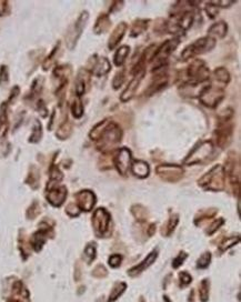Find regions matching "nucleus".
<instances>
[{"mask_svg": "<svg viewBox=\"0 0 241 302\" xmlns=\"http://www.w3.org/2000/svg\"><path fill=\"white\" fill-rule=\"evenodd\" d=\"M215 44L216 40L212 37H205L198 39L197 41H195L192 44H190V46H188L183 50L181 54V58L183 60H188L189 58L194 57V56L209 52V50L215 47Z\"/></svg>", "mask_w": 241, "mask_h": 302, "instance_id": "nucleus-1", "label": "nucleus"}, {"mask_svg": "<svg viewBox=\"0 0 241 302\" xmlns=\"http://www.w3.org/2000/svg\"><path fill=\"white\" fill-rule=\"evenodd\" d=\"M223 178H225V171H223L220 166H216L215 168H212L210 172H208L205 177H203L199 183L204 187L218 190L221 189L223 186Z\"/></svg>", "mask_w": 241, "mask_h": 302, "instance_id": "nucleus-2", "label": "nucleus"}, {"mask_svg": "<svg viewBox=\"0 0 241 302\" xmlns=\"http://www.w3.org/2000/svg\"><path fill=\"white\" fill-rule=\"evenodd\" d=\"M211 153H212V144L208 141L201 142L191 151V153L189 154V156L186 158V161H184V164L187 165L198 164V162H200L201 160L206 159Z\"/></svg>", "mask_w": 241, "mask_h": 302, "instance_id": "nucleus-3", "label": "nucleus"}, {"mask_svg": "<svg viewBox=\"0 0 241 302\" xmlns=\"http://www.w3.org/2000/svg\"><path fill=\"white\" fill-rule=\"evenodd\" d=\"M223 97V91L219 90L218 88H211L210 85L205 86L203 91L200 92L199 98L205 105L209 107H216V106L221 102Z\"/></svg>", "mask_w": 241, "mask_h": 302, "instance_id": "nucleus-4", "label": "nucleus"}, {"mask_svg": "<svg viewBox=\"0 0 241 302\" xmlns=\"http://www.w3.org/2000/svg\"><path fill=\"white\" fill-rule=\"evenodd\" d=\"M87 20H88V13L87 11H83V13L79 16V18H78L77 21L75 22V26L72 27L68 37H67V43H68L69 48H72L76 44L77 40L79 39L81 35L83 27H85Z\"/></svg>", "mask_w": 241, "mask_h": 302, "instance_id": "nucleus-5", "label": "nucleus"}, {"mask_svg": "<svg viewBox=\"0 0 241 302\" xmlns=\"http://www.w3.org/2000/svg\"><path fill=\"white\" fill-rule=\"evenodd\" d=\"M93 228L98 234H104L108 230L109 223H110V216L105 209L100 208L96 210L92 217Z\"/></svg>", "mask_w": 241, "mask_h": 302, "instance_id": "nucleus-6", "label": "nucleus"}, {"mask_svg": "<svg viewBox=\"0 0 241 302\" xmlns=\"http://www.w3.org/2000/svg\"><path fill=\"white\" fill-rule=\"evenodd\" d=\"M130 157H131L130 151L126 148L120 149L118 153H117V156L115 158V165L117 167V169H118L119 172L122 173V175H125L126 171L131 167Z\"/></svg>", "mask_w": 241, "mask_h": 302, "instance_id": "nucleus-7", "label": "nucleus"}, {"mask_svg": "<svg viewBox=\"0 0 241 302\" xmlns=\"http://www.w3.org/2000/svg\"><path fill=\"white\" fill-rule=\"evenodd\" d=\"M179 43V40L178 39H171V40H168L166 43L162 44L161 47H159L158 49H157V53H156V56L155 58L157 60V63H164V61L167 60V58L169 57L170 54L175 50L178 46Z\"/></svg>", "mask_w": 241, "mask_h": 302, "instance_id": "nucleus-8", "label": "nucleus"}, {"mask_svg": "<svg viewBox=\"0 0 241 302\" xmlns=\"http://www.w3.org/2000/svg\"><path fill=\"white\" fill-rule=\"evenodd\" d=\"M133 75H134L133 79L130 82H129V85H128L127 89L121 94V100H122V102H127V100L130 99L133 96V94H134V92H136L140 81H141V79H142L143 76H144V70L138 71V72H136V74H133Z\"/></svg>", "mask_w": 241, "mask_h": 302, "instance_id": "nucleus-9", "label": "nucleus"}, {"mask_svg": "<svg viewBox=\"0 0 241 302\" xmlns=\"http://www.w3.org/2000/svg\"><path fill=\"white\" fill-rule=\"evenodd\" d=\"M77 200H78V206L80 207V209L85 211L91 210L94 203H96L94 194L90 191H81L80 193H78Z\"/></svg>", "mask_w": 241, "mask_h": 302, "instance_id": "nucleus-10", "label": "nucleus"}, {"mask_svg": "<svg viewBox=\"0 0 241 302\" xmlns=\"http://www.w3.org/2000/svg\"><path fill=\"white\" fill-rule=\"evenodd\" d=\"M111 69L108 59L104 57H94V61L91 67V72L96 76L106 75Z\"/></svg>", "mask_w": 241, "mask_h": 302, "instance_id": "nucleus-11", "label": "nucleus"}, {"mask_svg": "<svg viewBox=\"0 0 241 302\" xmlns=\"http://www.w3.org/2000/svg\"><path fill=\"white\" fill-rule=\"evenodd\" d=\"M67 190L65 187H55L50 189L48 193V200L54 206H60L66 199Z\"/></svg>", "mask_w": 241, "mask_h": 302, "instance_id": "nucleus-12", "label": "nucleus"}, {"mask_svg": "<svg viewBox=\"0 0 241 302\" xmlns=\"http://www.w3.org/2000/svg\"><path fill=\"white\" fill-rule=\"evenodd\" d=\"M157 251H153V253H151L147 258H146L141 264L140 265H138V266H136L134 268H132V269H130L129 270L128 272H129V275H131V276H138L139 273H141L144 269H147V268L153 264V262L156 260V258H157Z\"/></svg>", "mask_w": 241, "mask_h": 302, "instance_id": "nucleus-13", "label": "nucleus"}, {"mask_svg": "<svg viewBox=\"0 0 241 302\" xmlns=\"http://www.w3.org/2000/svg\"><path fill=\"white\" fill-rule=\"evenodd\" d=\"M131 170L134 173V176L139 178H146L149 175V166L144 161L136 160L133 161L131 166Z\"/></svg>", "mask_w": 241, "mask_h": 302, "instance_id": "nucleus-14", "label": "nucleus"}, {"mask_svg": "<svg viewBox=\"0 0 241 302\" xmlns=\"http://www.w3.org/2000/svg\"><path fill=\"white\" fill-rule=\"evenodd\" d=\"M158 171H164V173H159V175L162 178H177L179 179L182 175V171L179 167L176 166H164V167H159L158 168Z\"/></svg>", "mask_w": 241, "mask_h": 302, "instance_id": "nucleus-15", "label": "nucleus"}, {"mask_svg": "<svg viewBox=\"0 0 241 302\" xmlns=\"http://www.w3.org/2000/svg\"><path fill=\"white\" fill-rule=\"evenodd\" d=\"M126 29H127V25L125 24V22H122V24H120L118 27L116 28L114 33L111 35L110 40H109V48L110 49L115 48L117 44L119 43V41L122 39V36L125 35Z\"/></svg>", "mask_w": 241, "mask_h": 302, "instance_id": "nucleus-16", "label": "nucleus"}, {"mask_svg": "<svg viewBox=\"0 0 241 302\" xmlns=\"http://www.w3.org/2000/svg\"><path fill=\"white\" fill-rule=\"evenodd\" d=\"M168 82V77L166 75H158L157 76L156 79L151 83L150 87H149V90H148V96H151V94H154L155 92L161 90L162 88L166 87Z\"/></svg>", "mask_w": 241, "mask_h": 302, "instance_id": "nucleus-17", "label": "nucleus"}, {"mask_svg": "<svg viewBox=\"0 0 241 302\" xmlns=\"http://www.w3.org/2000/svg\"><path fill=\"white\" fill-rule=\"evenodd\" d=\"M227 24L225 21H219L212 26L210 29L208 30V33L211 36H218V37H225V35L227 33Z\"/></svg>", "mask_w": 241, "mask_h": 302, "instance_id": "nucleus-18", "label": "nucleus"}, {"mask_svg": "<svg viewBox=\"0 0 241 302\" xmlns=\"http://www.w3.org/2000/svg\"><path fill=\"white\" fill-rule=\"evenodd\" d=\"M109 25H110V21H109L108 16L104 15L102 17H99V19L97 20V24H96V26H94V32L96 33L105 32L108 29Z\"/></svg>", "mask_w": 241, "mask_h": 302, "instance_id": "nucleus-19", "label": "nucleus"}, {"mask_svg": "<svg viewBox=\"0 0 241 302\" xmlns=\"http://www.w3.org/2000/svg\"><path fill=\"white\" fill-rule=\"evenodd\" d=\"M128 54H129V47L128 46H123L120 47V49H118V52H117L116 56H115V64L117 66H120L123 64V61L126 60V58L128 57Z\"/></svg>", "mask_w": 241, "mask_h": 302, "instance_id": "nucleus-20", "label": "nucleus"}, {"mask_svg": "<svg viewBox=\"0 0 241 302\" xmlns=\"http://www.w3.org/2000/svg\"><path fill=\"white\" fill-rule=\"evenodd\" d=\"M147 25H148V21H146V20L134 21L132 30H131V36L136 37V36L140 35V33L143 32L146 29H147Z\"/></svg>", "mask_w": 241, "mask_h": 302, "instance_id": "nucleus-21", "label": "nucleus"}, {"mask_svg": "<svg viewBox=\"0 0 241 302\" xmlns=\"http://www.w3.org/2000/svg\"><path fill=\"white\" fill-rule=\"evenodd\" d=\"M126 288H127V286H126V283H118L117 284V286L113 289V291H111V294H110V297H109V300H108V302H114L115 300H117L118 299L120 295H121V293L125 291L126 290Z\"/></svg>", "mask_w": 241, "mask_h": 302, "instance_id": "nucleus-22", "label": "nucleus"}, {"mask_svg": "<svg viewBox=\"0 0 241 302\" xmlns=\"http://www.w3.org/2000/svg\"><path fill=\"white\" fill-rule=\"evenodd\" d=\"M209 286H208V280H204L201 282L200 286V299L203 302H206L208 300L209 297Z\"/></svg>", "mask_w": 241, "mask_h": 302, "instance_id": "nucleus-23", "label": "nucleus"}, {"mask_svg": "<svg viewBox=\"0 0 241 302\" xmlns=\"http://www.w3.org/2000/svg\"><path fill=\"white\" fill-rule=\"evenodd\" d=\"M215 75L217 77V79H219V81L222 82H228L229 79H230V76H229L228 71L223 68H219L215 71Z\"/></svg>", "mask_w": 241, "mask_h": 302, "instance_id": "nucleus-24", "label": "nucleus"}, {"mask_svg": "<svg viewBox=\"0 0 241 302\" xmlns=\"http://www.w3.org/2000/svg\"><path fill=\"white\" fill-rule=\"evenodd\" d=\"M71 110H72V114H74L75 117H77V118H80V117L82 116V113H83L82 104L80 100H77V102L74 103V105H72V107H71Z\"/></svg>", "mask_w": 241, "mask_h": 302, "instance_id": "nucleus-25", "label": "nucleus"}, {"mask_svg": "<svg viewBox=\"0 0 241 302\" xmlns=\"http://www.w3.org/2000/svg\"><path fill=\"white\" fill-rule=\"evenodd\" d=\"M210 261H211V255L209 254V253H206V254H204L203 255V257H201V258L198 260V262H197V266H198V268H207L209 266V264H210Z\"/></svg>", "mask_w": 241, "mask_h": 302, "instance_id": "nucleus-26", "label": "nucleus"}, {"mask_svg": "<svg viewBox=\"0 0 241 302\" xmlns=\"http://www.w3.org/2000/svg\"><path fill=\"white\" fill-rule=\"evenodd\" d=\"M123 80H125V70L118 72V74L115 76L114 81H113V87L115 89H118L119 87H121Z\"/></svg>", "mask_w": 241, "mask_h": 302, "instance_id": "nucleus-27", "label": "nucleus"}, {"mask_svg": "<svg viewBox=\"0 0 241 302\" xmlns=\"http://www.w3.org/2000/svg\"><path fill=\"white\" fill-rule=\"evenodd\" d=\"M85 254L87 255V257L89 259L93 260L94 259V256H96V248H94L93 244H88V247L85 250Z\"/></svg>", "mask_w": 241, "mask_h": 302, "instance_id": "nucleus-28", "label": "nucleus"}, {"mask_svg": "<svg viewBox=\"0 0 241 302\" xmlns=\"http://www.w3.org/2000/svg\"><path fill=\"white\" fill-rule=\"evenodd\" d=\"M121 260H122L121 256H118V255L113 256V257H110V259H109V265L111 267L117 268V267H118L121 264Z\"/></svg>", "mask_w": 241, "mask_h": 302, "instance_id": "nucleus-29", "label": "nucleus"}, {"mask_svg": "<svg viewBox=\"0 0 241 302\" xmlns=\"http://www.w3.org/2000/svg\"><path fill=\"white\" fill-rule=\"evenodd\" d=\"M186 257H187V255L184 254V253H181L180 255H179L177 258L173 260V262H172V266H173V268H179V266H180L182 262L184 261V259H186Z\"/></svg>", "mask_w": 241, "mask_h": 302, "instance_id": "nucleus-30", "label": "nucleus"}, {"mask_svg": "<svg viewBox=\"0 0 241 302\" xmlns=\"http://www.w3.org/2000/svg\"><path fill=\"white\" fill-rule=\"evenodd\" d=\"M192 279H191V277H190L188 273H186V272H182V273H180V282H181V286H187V284H189L190 283V281H191Z\"/></svg>", "mask_w": 241, "mask_h": 302, "instance_id": "nucleus-31", "label": "nucleus"}, {"mask_svg": "<svg viewBox=\"0 0 241 302\" xmlns=\"http://www.w3.org/2000/svg\"><path fill=\"white\" fill-rule=\"evenodd\" d=\"M165 300H166V301H167V302H170V301H169V300H168V298H167V297H166V298H165Z\"/></svg>", "mask_w": 241, "mask_h": 302, "instance_id": "nucleus-32", "label": "nucleus"}]
</instances>
